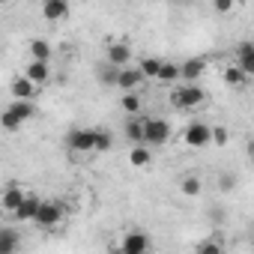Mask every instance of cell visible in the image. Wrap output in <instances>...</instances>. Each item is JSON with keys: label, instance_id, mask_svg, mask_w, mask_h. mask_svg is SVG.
I'll use <instances>...</instances> for the list:
<instances>
[{"label": "cell", "instance_id": "obj_26", "mask_svg": "<svg viewBox=\"0 0 254 254\" xmlns=\"http://www.w3.org/2000/svg\"><path fill=\"white\" fill-rule=\"evenodd\" d=\"M150 147H132V153H129V162L135 165V168H147L150 165Z\"/></svg>", "mask_w": 254, "mask_h": 254}, {"label": "cell", "instance_id": "obj_23", "mask_svg": "<svg viewBox=\"0 0 254 254\" xmlns=\"http://www.w3.org/2000/svg\"><path fill=\"white\" fill-rule=\"evenodd\" d=\"M120 108H123L126 114L138 117V111L144 108V102H141V96H135V93H126V96H120Z\"/></svg>", "mask_w": 254, "mask_h": 254}, {"label": "cell", "instance_id": "obj_20", "mask_svg": "<svg viewBox=\"0 0 254 254\" xmlns=\"http://www.w3.org/2000/svg\"><path fill=\"white\" fill-rule=\"evenodd\" d=\"M120 72H123V69H117V66H111V63H105V66L96 69V75H99V81H102L105 87H117V84H120Z\"/></svg>", "mask_w": 254, "mask_h": 254}, {"label": "cell", "instance_id": "obj_34", "mask_svg": "<svg viewBox=\"0 0 254 254\" xmlns=\"http://www.w3.org/2000/svg\"><path fill=\"white\" fill-rule=\"evenodd\" d=\"M245 153H248V162H251V165H254V138H251V141H248V144H245Z\"/></svg>", "mask_w": 254, "mask_h": 254}, {"label": "cell", "instance_id": "obj_9", "mask_svg": "<svg viewBox=\"0 0 254 254\" xmlns=\"http://www.w3.org/2000/svg\"><path fill=\"white\" fill-rule=\"evenodd\" d=\"M129 60H132V48L126 42H114L108 45V63L117 66V69H129Z\"/></svg>", "mask_w": 254, "mask_h": 254}, {"label": "cell", "instance_id": "obj_28", "mask_svg": "<svg viewBox=\"0 0 254 254\" xmlns=\"http://www.w3.org/2000/svg\"><path fill=\"white\" fill-rule=\"evenodd\" d=\"M236 183H239V177H236L233 171H221V174H218V191H233Z\"/></svg>", "mask_w": 254, "mask_h": 254}, {"label": "cell", "instance_id": "obj_22", "mask_svg": "<svg viewBox=\"0 0 254 254\" xmlns=\"http://www.w3.org/2000/svg\"><path fill=\"white\" fill-rule=\"evenodd\" d=\"M162 66H165V60H159V57H144L138 69H141V75H144V78H159Z\"/></svg>", "mask_w": 254, "mask_h": 254}, {"label": "cell", "instance_id": "obj_27", "mask_svg": "<svg viewBox=\"0 0 254 254\" xmlns=\"http://www.w3.org/2000/svg\"><path fill=\"white\" fill-rule=\"evenodd\" d=\"M111 147H114V135L108 129H96V150L99 153H108Z\"/></svg>", "mask_w": 254, "mask_h": 254}, {"label": "cell", "instance_id": "obj_1", "mask_svg": "<svg viewBox=\"0 0 254 254\" xmlns=\"http://www.w3.org/2000/svg\"><path fill=\"white\" fill-rule=\"evenodd\" d=\"M171 141V123L162 117H144V144L147 147H165Z\"/></svg>", "mask_w": 254, "mask_h": 254}, {"label": "cell", "instance_id": "obj_13", "mask_svg": "<svg viewBox=\"0 0 254 254\" xmlns=\"http://www.w3.org/2000/svg\"><path fill=\"white\" fill-rule=\"evenodd\" d=\"M144 81V75H141V69H123L120 72V84H117V90H123V93H135L138 90V84Z\"/></svg>", "mask_w": 254, "mask_h": 254}, {"label": "cell", "instance_id": "obj_11", "mask_svg": "<svg viewBox=\"0 0 254 254\" xmlns=\"http://www.w3.org/2000/svg\"><path fill=\"white\" fill-rule=\"evenodd\" d=\"M27 200V191L24 189H18V186H9L6 191H3V212H9V215H15L18 209H21V203Z\"/></svg>", "mask_w": 254, "mask_h": 254}, {"label": "cell", "instance_id": "obj_10", "mask_svg": "<svg viewBox=\"0 0 254 254\" xmlns=\"http://www.w3.org/2000/svg\"><path fill=\"white\" fill-rule=\"evenodd\" d=\"M24 78H30L36 87H39V84H48V78H51V63H39V60H30V63L24 66Z\"/></svg>", "mask_w": 254, "mask_h": 254}, {"label": "cell", "instance_id": "obj_6", "mask_svg": "<svg viewBox=\"0 0 254 254\" xmlns=\"http://www.w3.org/2000/svg\"><path fill=\"white\" fill-rule=\"evenodd\" d=\"M60 221H63V206H60L57 200H42L39 215H36V221H33V224H39V227L51 230V227H57Z\"/></svg>", "mask_w": 254, "mask_h": 254}, {"label": "cell", "instance_id": "obj_18", "mask_svg": "<svg viewBox=\"0 0 254 254\" xmlns=\"http://www.w3.org/2000/svg\"><path fill=\"white\" fill-rule=\"evenodd\" d=\"M27 51H30V57L39 60V63H51V57H54V48H51L45 39H33V42L27 45Z\"/></svg>", "mask_w": 254, "mask_h": 254}, {"label": "cell", "instance_id": "obj_30", "mask_svg": "<svg viewBox=\"0 0 254 254\" xmlns=\"http://www.w3.org/2000/svg\"><path fill=\"white\" fill-rule=\"evenodd\" d=\"M227 129H224V126H215V129H212V144L215 147H227Z\"/></svg>", "mask_w": 254, "mask_h": 254}, {"label": "cell", "instance_id": "obj_31", "mask_svg": "<svg viewBox=\"0 0 254 254\" xmlns=\"http://www.w3.org/2000/svg\"><path fill=\"white\" fill-rule=\"evenodd\" d=\"M3 129H6V132H15V129H21V123H18V120H15L9 111H3Z\"/></svg>", "mask_w": 254, "mask_h": 254}, {"label": "cell", "instance_id": "obj_25", "mask_svg": "<svg viewBox=\"0 0 254 254\" xmlns=\"http://www.w3.org/2000/svg\"><path fill=\"white\" fill-rule=\"evenodd\" d=\"M180 191H183L186 197H197V194L203 191V183H200V177H186V180L180 183Z\"/></svg>", "mask_w": 254, "mask_h": 254}, {"label": "cell", "instance_id": "obj_8", "mask_svg": "<svg viewBox=\"0 0 254 254\" xmlns=\"http://www.w3.org/2000/svg\"><path fill=\"white\" fill-rule=\"evenodd\" d=\"M206 72V60L203 57H189L186 63H180V75L186 84H197V78Z\"/></svg>", "mask_w": 254, "mask_h": 254}, {"label": "cell", "instance_id": "obj_2", "mask_svg": "<svg viewBox=\"0 0 254 254\" xmlns=\"http://www.w3.org/2000/svg\"><path fill=\"white\" fill-rule=\"evenodd\" d=\"M171 102L177 108H183V111H191V108H197V105L206 102V90L200 84H183V87H177L171 93Z\"/></svg>", "mask_w": 254, "mask_h": 254}, {"label": "cell", "instance_id": "obj_3", "mask_svg": "<svg viewBox=\"0 0 254 254\" xmlns=\"http://www.w3.org/2000/svg\"><path fill=\"white\" fill-rule=\"evenodd\" d=\"M183 141H186L189 147H194V150H203V147L212 144V129H209L206 123H189Z\"/></svg>", "mask_w": 254, "mask_h": 254}, {"label": "cell", "instance_id": "obj_21", "mask_svg": "<svg viewBox=\"0 0 254 254\" xmlns=\"http://www.w3.org/2000/svg\"><path fill=\"white\" fill-rule=\"evenodd\" d=\"M194 254H224L221 239H218V236H206V239H200V242L194 245Z\"/></svg>", "mask_w": 254, "mask_h": 254}, {"label": "cell", "instance_id": "obj_33", "mask_svg": "<svg viewBox=\"0 0 254 254\" xmlns=\"http://www.w3.org/2000/svg\"><path fill=\"white\" fill-rule=\"evenodd\" d=\"M215 9H218V12H230V9H233V3H227V0H218Z\"/></svg>", "mask_w": 254, "mask_h": 254}, {"label": "cell", "instance_id": "obj_15", "mask_svg": "<svg viewBox=\"0 0 254 254\" xmlns=\"http://www.w3.org/2000/svg\"><path fill=\"white\" fill-rule=\"evenodd\" d=\"M39 206H42V197H36V194H27V200L21 203V209H18L12 218H18V221H36V215H39Z\"/></svg>", "mask_w": 254, "mask_h": 254}, {"label": "cell", "instance_id": "obj_17", "mask_svg": "<svg viewBox=\"0 0 254 254\" xmlns=\"http://www.w3.org/2000/svg\"><path fill=\"white\" fill-rule=\"evenodd\" d=\"M42 15L48 21H60V18L69 15V3H66V0H45V3H42Z\"/></svg>", "mask_w": 254, "mask_h": 254}, {"label": "cell", "instance_id": "obj_12", "mask_svg": "<svg viewBox=\"0 0 254 254\" xmlns=\"http://www.w3.org/2000/svg\"><path fill=\"white\" fill-rule=\"evenodd\" d=\"M123 132H126V138H129L135 147H147L144 144V117H129Z\"/></svg>", "mask_w": 254, "mask_h": 254}, {"label": "cell", "instance_id": "obj_5", "mask_svg": "<svg viewBox=\"0 0 254 254\" xmlns=\"http://www.w3.org/2000/svg\"><path fill=\"white\" fill-rule=\"evenodd\" d=\"M66 144L75 153H90V150H96V129H69Z\"/></svg>", "mask_w": 254, "mask_h": 254}, {"label": "cell", "instance_id": "obj_4", "mask_svg": "<svg viewBox=\"0 0 254 254\" xmlns=\"http://www.w3.org/2000/svg\"><path fill=\"white\" fill-rule=\"evenodd\" d=\"M120 254H150V236L144 230H132L120 239Z\"/></svg>", "mask_w": 254, "mask_h": 254}, {"label": "cell", "instance_id": "obj_32", "mask_svg": "<svg viewBox=\"0 0 254 254\" xmlns=\"http://www.w3.org/2000/svg\"><path fill=\"white\" fill-rule=\"evenodd\" d=\"M209 218H212L215 224H224V209H221V206H212V209H209Z\"/></svg>", "mask_w": 254, "mask_h": 254}, {"label": "cell", "instance_id": "obj_7", "mask_svg": "<svg viewBox=\"0 0 254 254\" xmlns=\"http://www.w3.org/2000/svg\"><path fill=\"white\" fill-rule=\"evenodd\" d=\"M236 66H239L248 78H254V42H251V39L236 42Z\"/></svg>", "mask_w": 254, "mask_h": 254}, {"label": "cell", "instance_id": "obj_24", "mask_svg": "<svg viewBox=\"0 0 254 254\" xmlns=\"http://www.w3.org/2000/svg\"><path fill=\"white\" fill-rule=\"evenodd\" d=\"M221 78H224V81H227L230 87H242V84L248 81V75H245V72H242V69H239L236 63H233V66H227V69L221 72Z\"/></svg>", "mask_w": 254, "mask_h": 254}, {"label": "cell", "instance_id": "obj_19", "mask_svg": "<svg viewBox=\"0 0 254 254\" xmlns=\"http://www.w3.org/2000/svg\"><path fill=\"white\" fill-rule=\"evenodd\" d=\"M6 111H9V114H12V117L21 123V126H24L27 120H33V117H36V108H33V102H12Z\"/></svg>", "mask_w": 254, "mask_h": 254}, {"label": "cell", "instance_id": "obj_16", "mask_svg": "<svg viewBox=\"0 0 254 254\" xmlns=\"http://www.w3.org/2000/svg\"><path fill=\"white\" fill-rule=\"evenodd\" d=\"M18 245H21V236H18L15 227H3V230H0V254H15Z\"/></svg>", "mask_w": 254, "mask_h": 254}, {"label": "cell", "instance_id": "obj_14", "mask_svg": "<svg viewBox=\"0 0 254 254\" xmlns=\"http://www.w3.org/2000/svg\"><path fill=\"white\" fill-rule=\"evenodd\" d=\"M12 96H15V102H30V99L36 96V84L21 75V78L12 81Z\"/></svg>", "mask_w": 254, "mask_h": 254}, {"label": "cell", "instance_id": "obj_29", "mask_svg": "<svg viewBox=\"0 0 254 254\" xmlns=\"http://www.w3.org/2000/svg\"><path fill=\"white\" fill-rule=\"evenodd\" d=\"M177 78H183V75H180V66H177V63H165L162 72H159V81L171 84V81H177Z\"/></svg>", "mask_w": 254, "mask_h": 254}]
</instances>
